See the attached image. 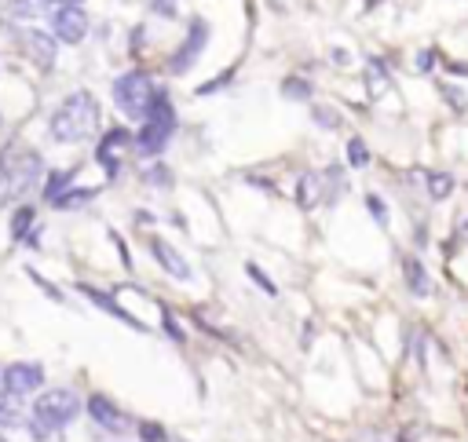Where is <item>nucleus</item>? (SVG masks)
Segmentation results:
<instances>
[{"mask_svg": "<svg viewBox=\"0 0 468 442\" xmlns=\"http://www.w3.org/2000/svg\"><path fill=\"white\" fill-rule=\"evenodd\" d=\"M55 142H84L88 135L99 132V102L88 91H73L62 99V106L51 113L48 124Z\"/></svg>", "mask_w": 468, "mask_h": 442, "instance_id": "1", "label": "nucleus"}, {"mask_svg": "<svg viewBox=\"0 0 468 442\" xmlns=\"http://www.w3.org/2000/svg\"><path fill=\"white\" fill-rule=\"evenodd\" d=\"M40 172H44L40 157H37L33 150H26V146H15V142H11V146L0 153V205H4V201H11V197L29 194V190H33V183L40 179Z\"/></svg>", "mask_w": 468, "mask_h": 442, "instance_id": "2", "label": "nucleus"}, {"mask_svg": "<svg viewBox=\"0 0 468 442\" xmlns=\"http://www.w3.org/2000/svg\"><path fill=\"white\" fill-rule=\"evenodd\" d=\"M77 413H80V398L66 387H51L33 402V435L48 438L51 431H62L66 424H73Z\"/></svg>", "mask_w": 468, "mask_h": 442, "instance_id": "3", "label": "nucleus"}, {"mask_svg": "<svg viewBox=\"0 0 468 442\" xmlns=\"http://www.w3.org/2000/svg\"><path fill=\"white\" fill-rule=\"evenodd\" d=\"M172 132H176V110H172V102L165 99V91H157L154 102H150V110H146V117H143V128H139V135H135V150H139L143 157H157V153L168 146Z\"/></svg>", "mask_w": 468, "mask_h": 442, "instance_id": "4", "label": "nucleus"}, {"mask_svg": "<svg viewBox=\"0 0 468 442\" xmlns=\"http://www.w3.org/2000/svg\"><path fill=\"white\" fill-rule=\"evenodd\" d=\"M154 95H157L154 80H150L146 73H139V69H132V73H124V77L113 80V102H117V110H121L124 117H132V121H143V117H146Z\"/></svg>", "mask_w": 468, "mask_h": 442, "instance_id": "5", "label": "nucleus"}, {"mask_svg": "<svg viewBox=\"0 0 468 442\" xmlns=\"http://www.w3.org/2000/svg\"><path fill=\"white\" fill-rule=\"evenodd\" d=\"M44 384V369L37 362H11L4 369V391L22 398V395H33L37 387Z\"/></svg>", "mask_w": 468, "mask_h": 442, "instance_id": "6", "label": "nucleus"}, {"mask_svg": "<svg viewBox=\"0 0 468 442\" xmlns=\"http://www.w3.org/2000/svg\"><path fill=\"white\" fill-rule=\"evenodd\" d=\"M84 33H88V15H84V7L62 4V7L55 11V37H58L62 44H80Z\"/></svg>", "mask_w": 468, "mask_h": 442, "instance_id": "7", "label": "nucleus"}, {"mask_svg": "<svg viewBox=\"0 0 468 442\" xmlns=\"http://www.w3.org/2000/svg\"><path fill=\"white\" fill-rule=\"evenodd\" d=\"M128 142H132V135H128L124 128H110V132L102 135L95 157H99V164L106 168V175H117V172H121V150H124Z\"/></svg>", "mask_w": 468, "mask_h": 442, "instance_id": "8", "label": "nucleus"}, {"mask_svg": "<svg viewBox=\"0 0 468 442\" xmlns=\"http://www.w3.org/2000/svg\"><path fill=\"white\" fill-rule=\"evenodd\" d=\"M88 413H91V420H95L99 427H106V431H128V416H124L106 395H91V398H88Z\"/></svg>", "mask_w": 468, "mask_h": 442, "instance_id": "9", "label": "nucleus"}, {"mask_svg": "<svg viewBox=\"0 0 468 442\" xmlns=\"http://www.w3.org/2000/svg\"><path fill=\"white\" fill-rule=\"evenodd\" d=\"M205 40H208V26H205V22L197 18V22L190 26V37H186V44H183V51H179V55L172 58V69H176V73H183V69H190V62H194V58H197V51L205 47Z\"/></svg>", "mask_w": 468, "mask_h": 442, "instance_id": "10", "label": "nucleus"}, {"mask_svg": "<svg viewBox=\"0 0 468 442\" xmlns=\"http://www.w3.org/2000/svg\"><path fill=\"white\" fill-rule=\"evenodd\" d=\"M150 252H154V259L172 274V278H179V281H186L190 278V267H186V259L168 245V241H161V237H154L150 241Z\"/></svg>", "mask_w": 468, "mask_h": 442, "instance_id": "11", "label": "nucleus"}, {"mask_svg": "<svg viewBox=\"0 0 468 442\" xmlns=\"http://www.w3.org/2000/svg\"><path fill=\"white\" fill-rule=\"evenodd\" d=\"M402 278H406V289H410L413 296H428V292H431L428 270H424V263H420L417 256H406V263H402Z\"/></svg>", "mask_w": 468, "mask_h": 442, "instance_id": "12", "label": "nucleus"}, {"mask_svg": "<svg viewBox=\"0 0 468 442\" xmlns=\"http://www.w3.org/2000/svg\"><path fill=\"white\" fill-rule=\"evenodd\" d=\"M26 47H29V55L40 62V66H51L55 62V40L51 37H44V33H26Z\"/></svg>", "mask_w": 468, "mask_h": 442, "instance_id": "13", "label": "nucleus"}, {"mask_svg": "<svg viewBox=\"0 0 468 442\" xmlns=\"http://www.w3.org/2000/svg\"><path fill=\"white\" fill-rule=\"evenodd\" d=\"M22 424V409H18V398L0 391V427H15Z\"/></svg>", "mask_w": 468, "mask_h": 442, "instance_id": "14", "label": "nucleus"}, {"mask_svg": "<svg viewBox=\"0 0 468 442\" xmlns=\"http://www.w3.org/2000/svg\"><path fill=\"white\" fill-rule=\"evenodd\" d=\"M318 194H322V179L307 172V175L300 179V194H296V197H300V208H314V201H318Z\"/></svg>", "mask_w": 468, "mask_h": 442, "instance_id": "15", "label": "nucleus"}, {"mask_svg": "<svg viewBox=\"0 0 468 442\" xmlns=\"http://www.w3.org/2000/svg\"><path fill=\"white\" fill-rule=\"evenodd\" d=\"M428 194H431L435 201L450 197V194H453V175H450V172H435V175L428 179Z\"/></svg>", "mask_w": 468, "mask_h": 442, "instance_id": "16", "label": "nucleus"}, {"mask_svg": "<svg viewBox=\"0 0 468 442\" xmlns=\"http://www.w3.org/2000/svg\"><path fill=\"white\" fill-rule=\"evenodd\" d=\"M347 164L351 168H366L369 164V150H366V142L355 135V139H347Z\"/></svg>", "mask_w": 468, "mask_h": 442, "instance_id": "17", "label": "nucleus"}, {"mask_svg": "<svg viewBox=\"0 0 468 442\" xmlns=\"http://www.w3.org/2000/svg\"><path fill=\"white\" fill-rule=\"evenodd\" d=\"M69 179H73V172H51V175H48V186H44V197L55 201V197L69 186Z\"/></svg>", "mask_w": 468, "mask_h": 442, "instance_id": "18", "label": "nucleus"}, {"mask_svg": "<svg viewBox=\"0 0 468 442\" xmlns=\"http://www.w3.org/2000/svg\"><path fill=\"white\" fill-rule=\"evenodd\" d=\"M384 88H388V69H384V62L373 58V62H369V91H373V99H377Z\"/></svg>", "mask_w": 468, "mask_h": 442, "instance_id": "19", "label": "nucleus"}, {"mask_svg": "<svg viewBox=\"0 0 468 442\" xmlns=\"http://www.w3.org/2000/svg\"><path fill=\"white\" fill-rule=\"evenodd\" d=\"M245 270H249V278H252V281H256V285H260L267 296H274V292H278V285H274V281H271V278H267V274H263L256 263H245Z\"/></svg>", "mask_w": 468, "mask_h": 442, "instance_id": "20", "label": "nucleus"}, {"mask_svg": "<svg viewBox=\"0 0 468 442\" xmlns=\"http://www.w3.org/2000/svg\"><path fill=\"white\" fill-rule=\"evenodd\" d=\"M366 205H369V216H373L380 226H388V205H384L377 194H369V197H366Z\"/></svg>", "mask_w": 468, "mask_h": 442, "instance_id": "21", "label": "nucleus"}, {"mask_svg": "<svg viewBox=\"0 0 468 442\" xmlns=\"http://www.w3.org/2000/svg\"><path fill=\"white\" fill-rule=\"evenodd\" d=\"M282 91H285L289 99H307V95H311V84H307V80H285Z\"/></svg>", "mask_w": 468, "mask_h": 442, "instance_id": "22", "label": "nucleus"}, {"mask_svg": "<svg viewBox=\"0 0 468 442\" xmlns=\"http://www.w3.org/2000/svg\"><path fill=\"white\" fill-rule=\"evenodd\" d=\"M29 219H33V208H18V216L11 219V234H15V237H22V234H26V226H29Z\"/></svg>", "mask_w": 468, "mask_h": 442, "instance_id": "23", "label": "nucleus"}, {"mask_svg": "<svg viewBox=\"0 0 468 442\" xmlns=\"http://www.w3.org/2000/svg\"><path fill=\"white\" fill-rule=\"evenodd\" d=\"M139 435H143L146 442H165V431H161L157 424H139Z\"/></svg>", "mask_w": 468, "mask_h": 442, "instance_id": "24", "label": "nucleus"}, {"mask_svg": "<svg viewBox=\"0 0 468 442\" xmlns=\"http://www.w3.org/2000/svg\"><path fill=\"white\" fill-rule=\"evenodd\" d=\"M314 121H318V124H325V128H336V113H333V110L314 106Z\"/></svg>", "mask_w": 468, "mask_h": 442, "instance_id": "25", "label": "nucleus"}, {"mask_svg": "<svg viewBox=\"0 0 468 442\" xmlns=\"http://www.w3.org/2000/svg\"><path fill=\"white\" fill-rule=\"evenodd\" d=\"M146 179H154V186H165V179H168V172H165V168H154V172H150Z\"/></svg>", "mask_w": 468, "mask_h": 442, "instance_id": "26", "label": "nucleus"}, {"mask_svg": "<svg viewBox=\"0 0 468 442\" xmlns=\"http://www.w3.org/2000/svg\"><path fill=\"white\" fill-rule=\"evenodd\" d=\"M37 4H48V7H62V4H69V0H37Z\"/></svg>", "mask_w": 468, "mask_h": 442, "instance_id": "27", "label": "nucleus"}, {"mask_svg": "<svg viewBox=\"0 0 468 442\" xmlns=\"http://www.w3.org/2000/svg\"><path fill=\"white\" fill-rule=\"evenodd\" d=\"M0 442H7V438H4V435H0Z\"/></svg>", "mask_w": 468, "mask_h": 442, "instance_id": "28", "label": "nucleus"}]
</instances>
